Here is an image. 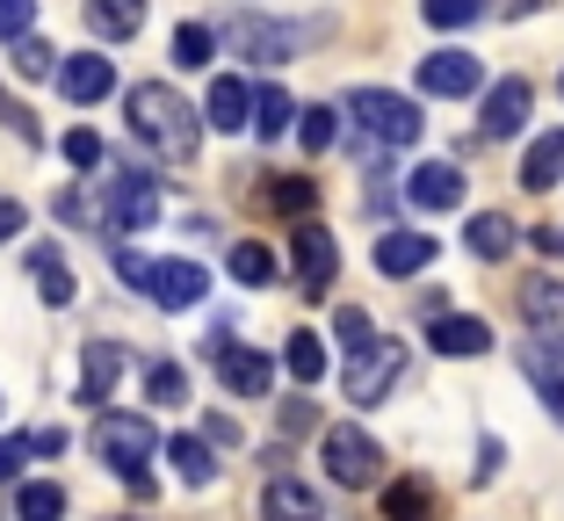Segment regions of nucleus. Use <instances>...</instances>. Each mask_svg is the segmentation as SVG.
<instances>
[{
	"instance_id": "nucleus-1",
	"label": "nucleus",
	"mask_w": 564,
	"mask_h": 521,
	"mask_svg": "<svg viewBox=\"0 0 564 521\" xmlns=\"http://www.w3.org/2000/svg\"><path fill=\"white\" fill-rule=\"evenodd\" d=\"M123 117H131V131L160 152L166 167H188V160H196V138H203L196 131V109H188L166 80H138L131 101H123Z\"/></svg>"
},
{
	"instance_id": "nucleus-2",
	"label": "nucleus",
	"mask_w": 564,
	"mask_h": 521,
	"mask_svg": "<svg viewBox=\"0 0 564 521\" xmlns=\"http://www.w3.org/2000/svg\"><path fill=\"white\" fill-rule=\"evenodd\" d=\"M117 275L131 290H145L160 312H188V304L210 297V275H203L196 261H152V253H138V247H117Z\"/></svg>"
},
{
	"instance_id": "nucleus-3",
	"label": "nucleus",
	"mask_w": 564,
	"mask_h": 521,
	"mask_svg": "<svg viewBox=\"0 0 564 521\" xmlns=\"http://www.w3.org/2000/svg\"><path fill=\"white\" fill-rule=\"evenodd\" d=\"M348 117L362 123V131L377 138V145H391V152L420 145V131H427V117H420V101L391 95V87H355V95H348Z\"/></svg>"
},
{
	"instance_id": "nucleus-4",
	"label": "nucleus",
	"mask_w": 564,
	"mask_h": 521,
	"mask_svg": "<svg viewBox=\"0 0 564 521\" xmlns=\"http://www.w3.org/2000/svg\"><path fill=\"white\" fill-rule=\"evenodd\" d=\"M152 449H160V435H152L145 413H101V427H95V456H101V464H109L117 478H138Z\"/></svg>"
},
{
	"instance_id": "nucleus-5",
	"label": "nucleus",
	"mask_w": 564,
	"mask_h": 521,
	"mask_svg": "<svg viewBox=\"0 0 564 521\" xmlns=\"http://www.w3.org/2000/svg\"><path fill=\"white\" fill-rule=\"evenodd\" d=\"M318 456H326V471H333V486H377L383 478V449L362 435L355 421H340V427H326V442H318Z\"/></svg>"
},
{
	"instance_id": "nucleus-6",
	"label": "nucleus",
	"mask_w": 564,
	"mask_h": 521,
	"mask_svg": "<svg viewBox=\"0 0 564 521\" xmlns=\"http://www.w3.org/2000/svg\"><path fill=\"white\" fill-rule=\"evenodd\" d=\"M290 269H297L304 297H326V290H333V275H340V247H333L326 225L297 218V232H290Z\"/></svg>"
},
{
	"instance_id": "nucleus-7",
	"label": "nucleus",
	"mask_w": 564,
	"mask_h": 521,
	"mask_svg": "<svg viewBox=\"0 0 564 521\" xmlns=\"http://www.w3.org/2000/svg\"><path fill=\"white\" fill-rule=\"evenodd\" d=\"M399 370H405V348H399V340H369V348L348 362V399L355 405H377L383 391L399 384Z\"/></svg>"
},
{
	"instance_id": "nucleus-8",
	"label": "nucleus",
	"mask_w": 564,
	"mask_h": 521,
	"mask_svg": "<svg viewBox=\"0 0 564 521\" xmlns=\"http://www.w3.org/2000/svg\"><path fill=\"white\" fill-rule=\"evenodd\" d=\"M232 44H239V58L282 66V58H297L304 30H290V22H268V15H239V22H232Z\"/></svg>"
},
{
	"instance_id": "nucleus-9",
	"label": "nucleus",
	"mask_w": 564,
	"mask_h": 521,
	"mask_svg": "<svg viewBox=\"0 0 564 521\" xmlns=\"http://www.w3.org/2000/svg\"><path fill=\"white\" fill-rule=\"evenodd\" d=\"M478 80H485V66L470 51H427V58H420V95L456 101V95H478Z\"/></svg>"
},
{
	"instance_id": "nucleus-10",
	"label": "nucleus",
	"mask_w": 564,
	"mask_h": 521,
	"mask_svg": "<svg viewBox=\"0 0 564 521\" xmlns=\"http://www.w3.org/2000/svg\"><path fill=\"white\" fill-rule=\"evenodd\" d=\"M529 101H535V87L521 80H499V87H485V109H478V131L485 138H521V123H529Z\"/></svg>"
},
{
	"instance_id": "nucleus-11",
	"label": "nucleus",
	"mask_w": 564,
	"mask_h": 521,
	"mask_svg": "<svg viewBox=\"0 0 564 521\" xmlns=\"http://www.w3.org/2000/svg\"><path fill=\"white\" fill-rule=\"evenodd\" d=\"M152 218H160L152 174H117V188H109V232H145Z\"/></svg>"
},
{
	"instance_id": "nucleus-12",
	"label": "nucleus",
	"mask_w": 564,
	"mask_h": 521,
	"mask_svg": "<svg viewBox=\"0 0 564 521\" xmlns=\"http://www.w3.org/2000/svg\"><path fill=\"white\" fill-rule=\"evenodd\" d=\"M217 377H225V391L232 399H268V384H275V362L253 348H232V340H217Z\"/></svg>"
},
{
	"instance_id": "nucleus-13",
	"label": "nucleus",
	"mask_w": 564,
	"mask_h": 521,
	"mask_svg": "<svg viewBox=\"0 0 564 521\" xmlns=\"http://www.w3.org/2000/svg\"><path fill=\"white\" fill-rule=\"evenodd\" d=\"M521 312H529L543 348H564V283L557 275H529V283H521Z\"/></svg>"
},
{
	"instance_id": "nucleus-14",
	"label": "nucleus",
	"mask_w": 564,
	"mask_h": 521,
	"mask_svg": "<svg viewBox=\"0 0 564 521\" xmlns=\"http://www.w3.org/2000/svg\"><path fill=\"white\" fill-rule=\"evenodd\" d=\"M427 340H434V355H456V362H470V355L492 348V326H485L478 312H442V319L427 326Z\"/></svg>"
},
{
	"instance_id": "nucleus-15",
	"label": "nucleus",
	"mask_w": 564,
	"mask_h": 521,
	"mask_svg": "<svg viewBox=\"0 0 564 521\" xmlns=\"http://www.w3.org/2000/svg\"><path fill=\"white\" fill-rule=\"evenodd\" d=\"M51 80H58V95H66V101H101L109 87H117V66H109V58H95V51H73Z\"/></svg>"
},
{
	"instance_id": "nucleus-16",
	"label": "nucleus",
	"mask_w": 564,
	"mask_h": 521,
	"mask_svg": "<svg viewBox=\"0 0 564 521\" xmlns=\"http://www.w3.org/2000/svg\"><path fill=\"white\" fill-rule=\"evenodd\" d=\"M405 196H413V210H456L464 203V174L448 167V160H427V167H413Z\"/></svg>"
},
{
	"instance_id": "nucleus-17",
	"label": "nucleus",
	"mask_w": 564,
	"mask_h": 521,
	"mask_svg": "<svg viewBox=\"0 0 564 521\" xmlns=\"http://www.w3.org/2000/svg\"><path fill=\"white\" fill-rule=\"evenodd\" d=\"M117 377H123V348L117 340H87V355H80V405H101L109 391H117Z\"/></svg>"
},
{
	"instance_id": "nucleus-18",
	"label": "nucleus",
	"mask_w": 564,
	"mask_h": 521,
	"mask_svg": "<svg viewBox=\"0 0 564 521\" xmlns=\"http://www.w3.org/2000/svg\"><path fill=\"white\" fill-rule=\"evenodd\" d=\"M203 117H210L217 131H247V117H253V87L239 80V73H217V80H210V101H203Z\"/></svg>"
},
{
	"instance_id": "nucleus-19",
	"label": "nucleus",
	"mask_w": 564,
	"mask_h": 521,
	"mask_svg": "<svg viewBox=\"0 0 564 521\" xmlns=\"http://www.w3.org/2000/svg\"><path fill=\"white\" fill-rule=\"evenodd\" d=\"M261 514H268V521H326V507H318V492L297 486V478H268Z\"/></svg>"
},
{
	"instance_id": "nucleus-20",
	"label": "nucleus",
	"mask_w": 564,
	"mask_h": 521,
	"mask_svg": "<svg viewBox=\"0 0 564 521\" xmlns=\"http://www.w3.org/2000/svg\"><path fill=\"white\" fill-rule=\"evenodd\" d=\"M557 182H564V123H557V131H543L529 152H521V188L543 196V188H557Z\"/></svg>"
},
{
	"instance_id": "nucleus-21",
	"label": "nucleus",
	"mask_w": 564,
	"mask_h": 521,
	"mask_svg": "<svg viewBox=\"0 0 564 521\" xmlns=\"http://www.w3.org/2000/svg\"><path fill=\"white\" fill-rule=\"evenodd\" d=\"M521 370H529V384L543 391V405H550V421L564 427V348H543V340H535V348L521 355Z\"/></svg>"
},
{
	"instance_id": "nucleus-22",
	"label": "nucleus",
	"mask_w": 564,
	"mask_h": 521,
	"mask_svg": "<svg viewBox=\"0 0 564 521\" xmlns=\"http://www.w3.org/2000/svg\"><path fill=\"white\" fill-rule=\"evenodd\" d=\"M514 239H521V225L507 218V210H478V218H470V232H464V247L478 253V261H507V253H514Z\"/></svg>"
},
{
	"instance_id": "nucleus-23",
	"label": "nucleus",
	"mask_w": 564,
	"mask_h": 521,
	"mask_svg": "<svg viewBox=\"0 0 564 521\" xmlns=\"http://www.w3.org/2000/svg\"><path fill=\"white\" fill-rule=\"evenodd\" d=\"M434 261V239L427 232H383L377 239V269L383 275H420Z\"/></svg>"
},
{
	"instance_id": "nucleus-24",
	"label": "nucleus",
	"mask_w": 564,
	"mask_h": 521,
	"mask_svg": "<svg viewBox=\"0 0 564 521\" xmlns=\"http://www.w3.org/2000/svg\"><path fill=\"white\" fill-rule=\"evenodd\" d=\"M30 275H36V297H44L51 312H66L73 290H80V283H73V269L58 261V247H30Z\"/></svg>"
},
{
	"instance_id": "nucleus-25",
	"label": "nucleus",
	"mask_w": 564,
	"mask_h": 521,
	"mask_svg": "<svg viewBox=\"0 0 564 521\" xmlns=\"http://www.w3.org/2000/svg\"><path fill=\"white\" fill-rule=\"evenodd\" d=\"M383 521H434V486L427 478H391L383 486Z\"/></svg>"
},
{
	"instance_id": "nucleus-26",
	"label": "nucleus",
	"mask_w": 564,
	"mask_h": 521,
	"mask_svg": "<svg viewBox=\"0 0 564 521\" xmlns=\"http://www.w3.org/2000/svg\"><path fill=\"white\" fill-rule=\"evenodd\" d=\"M87 30L95 36H138L145 30V0H87Z\"/></svg>"
},
{
	"instance_id": "nucleus-27",
	"label": "nucleus",
	"mask_w": 564,
	"mask_h": 521,
	"mask_svg": "<svg viewBox=\"0 0 564 521\" xmlns=\"http://www.w3.org/2000/svg\"><path fill=\"white\" fill-rule=\"evenodd\" d=\"M166 456H174V471H182V486H188V492H203V486L217 478L210 442H203V435H174V442H166Z\"/></svg>"
},
{
	"instance_id": "nucleus-28",
	"label": "nucleus",
	"mask_w": 564,
	"mask_h": 521,
	"mask_svg": "<svg viewBox=\"0 0 564 521\" xmlns=\"http://www.w3.org/2000/svg\"><path fill=\"white\" fill-rule=\"evenodd\" d=\"M312 203H318L312 174H275L268 182V210H282V218H312Z\"/></svg>"
},
{
	"instance_id": "nucleus-29",
	"label": "nucleus",
	"mask_w": 564,
	"mask_h": 521,
	"mask_svg": "<svg viewBox=\"0 0 564 521\" xmlns=\"http://www.w3.org/2000/svg\"><path fill=\"white\" fill-rule=\"evenodd\" d=\"M282 370L297 377V384H318V377H326V340L318 334H290L282 340Z\"/></svg>"
},
{
	"instance_id": "nucleus-30",
	"label": "nucleus",
	"mask_w": 564,
	"mask_h": 521,
	"mask_svg": "<svg viewBox=\"0 0 564 521\" xmlns=\"http://www.w3.org/2000/svg\"><path fill=\"white\" fill-rule=\"evenodd\" d=\"M290 117H297V109H290L282 87H253V131H261V138H282V131H290Z\"/></svg>"
},
{
	"instance_id": "nucleus-31",
	"label": "nucleus",
	"mask_w": 564,
	"mask_h": 521,
	"mask_svg": "<svg viewBox=\"0 0 564 521\" xmlns=\"http://www.w3.org/2000/svg\"><path fill=\"white\" fill-rule=\"evenodd\" d=\"M232 275H239V283H253V290L275 283V253H268L261 239H239V247H232Z\"/></svg>"
},
{
	"instance_id": "nucleus-32",
	"label": "nucleus",
	"mask_w": 564,
	"mask_h": 521,
	"mask_svg": "<svg viewBox=\"0 0 564 521\" xmlns=\"http://www.w3.org/2000/svg\"><path fill=\"white\" fill-rule=\"evenodd\" d=\"M58 514H66V492H58V486H44V478H36V486H22L15 521H58Z\"/></svg>"
},
{
	"instance_id": "nucleus-33",
	"label": "nucleus",
	"mask_w": 564,
	"mask_h": 521,
	"mask_svg": "<svg viewBox=\"0 0 564 521\" xmlns=\"http://www.w3.org/2000/svg\"><path fill=\"white\" fill-rule=\"evenodd\" d=\"M210 51H217V36L203 30V22H182V30H174V66H210Z\"/></svg>"
},
{
	"instance_id": "nucleus-34",
	"label": "nucleus",
	"mask_w": 564,
	"mask_h": 521,
	"mask_svg": "<svg viewBox=\"0 0 564 521\" xmlns=\"http://www.w3.org/2000/svg\"><path fill=\"white\" fill-rule=\"evenodd\" d=\"M420 15H427L434 30H464V22L485 15V0H420Z\"/></svg>"
},
{
	"instance_id": "nucleus-35",
	"label": "nucleus",
	"mask_w": 564,
	"mask_h": 521,
	"mask_svg": "<svg viewBox=\"0 0 564 521\" xmlns=\"http://www.w3.org/2000/svg\"><path fill=\"white\" fill-rule=\"evenodd\" d=\"M145 391H152V405H182L188 399V377L174 370V362H152V370H145Z\"/></svg>"
},
{
	"instance_id": "nucleus-36",
	"label": "nucleus",
	"mask_w": 564,
	"mask_h": 521,
	"mask_svg": "<svg viewBox=\"0 0 564 521\" xmlns=\"http://www.w3.org/2000/svg\"><path fill=\"white\" fill-rule=\"evenodd\" d=\"M333 334L348 340V355H362L369 340H377V326H369V312H355V304H340V312H333Z\"/></svg>"
},
{
	"instance_id": "nucleus-37",
	"label": "nucleus",
	"mask_w": 564,
	"mask_h": 521,
	"mask_svg": "<svg viewBox=\"0 0 564 521\" xmlns=\"http://www.w3.org/2000/svg\"><path fill=\"white\" fill-rule=\"evenodd\" d=\"M58 218H66V225H109V218H101V203L87 196V188H58Z\"/></svg>"
},
{
	"instance_id": "nucleus-38",
	"label": "nucleus",
	"mask_w": 564,
	"mask_h": 521,
	"mask_svg": "<svg viewBox=\"0 0 564 521\" xmlns=\"http://www.w3.org/2000/svg\"><path fill=\"white\" fill-rule=\"evenodd\" d=\"M333 131H340V117H333V109H304V123H297L304 152H326V145H333Z\"/></svg>"
},
{
	"instance_id": "nucleus-39",
	"label": "nucleus",
	"mask_w": 564,
	"mask_h": 521,
	"mask_svg": "<svg viewBox=\"0 0 564 521\" xmlns=\"http://www.w3.org/2000/svg\"><path fill=\"white\" fill-rule=\"evenodd\" d=\"M30 22H36V0H0V36H8V44H22Z\"/></svg>"
},
{
	"instance_id": "nucleus-40",
	"label": "nucleus",
	"mask_w": 564,
	"mask_h": 521,
	"mask_svg": "<svg viewBox=\"0 0 564 521\" xmlns=\"http://www.w3.org/2000/svg\"><path fill=\"white\" fill-rule=\"evenodd\" d=\"M51 58H58V51H51V44H36V36H22V44H15V73H30V80H44V73H51Z\"/></svg>"
},
{
	"instance_id": "nucleus-41",
	"label": "nucleus",
	"mask_w": 564,
	"mask_h": 521,
	"mask_svg": "<svg viewBox=\"0 0 564 521\" xmlns=\"http://www.w3.org/2000/svg\"><path fill=\"white\" fill-rule=\"evenodd\" d=\"M0 123H8V131H15L22 145H36V138H44V131H36V117L22 109V101H8V95H0Z\"/></svg>"
},
{
	"instance_id": "nucleus-42",
	"label": "nucleus",
	"mask_w": 564,
	"mask_h": 521,
	"mask_svg": "<svg viewBox=\"0 0 564 521\" xmlns=\"http://www.w3.org/2000/svg\"><path fill=\"white\" fill-rule=\"evenodd\" d=\"M66 160L73 167H101V138L95 131H66Z\"/></svg>"
},
{
	"instance_id": "nucleus-43",
	"label": "nucleus",
	"mask_w": 564,
	"mask_h": 521,
	"mask_svg": "<svg viewBox=\"0 0 564 521\" xmlns=\"http://www.w3.org/2000/svg\"><path fill=\"white\" fill-rule=\"evenodd\" d=\"M36 456V435H15V442H0V478H15L22 464Z\"/></svg>"
},
{
	"instance_id": "nucleus-44",
	"label": "nucleus",
	"mask_w": 564,
	"mask_h": 521,
	"mask_svg": "<svg viewBox=\"0 0 564 521\" xmlns=\"http://www.w3.org/2000/svg\"><path fill=\"white\" fill-rule=\"evenodd\" d=\"M22 225H30V218H22V203H15V196H0V239H15Z\"/></svg>"
},
{
	"instance_id": "nucleus-45",
	"label": "nucleus",
	"mask_w": 564,
	"mask_h": 521,
	"mask_svg": "<svg viewBox=\"0 0 564 521\" xmlns=\"http://www.w3.org/2000/svg\"><path fill=\"white\" fill-rule=\"evenodd\" d=\"M282 427H290V435H304V427H318V413H312V399H297V405H290V413H282Z\"/></svg>"
},
{
	"instance_id": "nucleus-46",
	"label": "nucleus",
	"mask_w": 564,
	"mask_h": 521,
	"mask_svg": "<svg viewBox=\"0 0 564 521\" xmlns=\"http://www.w3.org/2000/svg\"><path fill=\"white\" fill-rule=\"evenodd\" d=\"M478 478H499V442L485 435V449H478Z\"/></svg>"
},
{
	"instance_id": "nucleus-47",
	"label": "nucleus",
	"mask_w": 564,
	"mask_h": 521,
	"mask_svg": "<svg viewBox=\"0 0 564 521\" xmlns=\"http://www.w3.org/2000/svg\"><path fill=\"white\" fill-rule=\"evenodd\" d=\"M557 95H564V80H557Z\"/></svg>"
}]
</instances>
